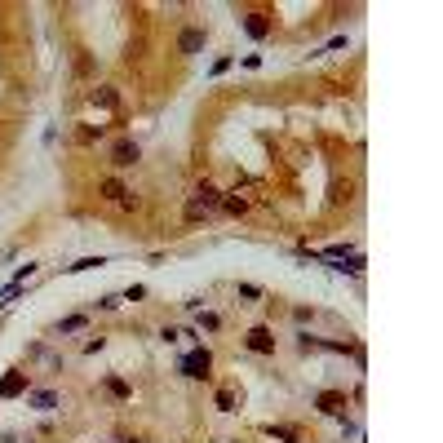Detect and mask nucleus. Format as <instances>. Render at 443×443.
Segmentation results:
<instances>
[{
    "label": "nucleus",
    "mask_w": 443,
    "mask_h": 443,
    "mask_svg": "<svg viewBox=\"0 0 443 443\" xmlns=\"http://www.w3.org/2000/svg\"><path fill=\"white\" fill-rule=\"evenodd\" d=\"M218 204H222V191L213 182H200L191 191V200H186V209H182V218L186 222H204V218H213L218 213Z\"/></svg>",
    "instance_id": "1"
},
{
    "label": "nucleus",
    "mask_w": 443,
    "mask_h": 443,
    "mask_svg": "<svg viewBox=\"0 0 443 443\" xmlns=\"http://www.w3.org/2000/svg\"><path fill=\"white\" fill-rule=\"evenodd\" d=\"M209 368H213V351H209V346H200V351H191L182 359V377H191V381H209V377H213Z\"/></svg>",
    "instance_id": "2"
},
{
    "label": "nucleus",
    "mask_w": 443,
    "mask_h": 443,
    "mask_svg": "<svg viewBox=\"0 0 443 443\" xmlns=\"http://www.w3.org/2000/svg\"><path fill=\"white\" fill-rule=\"evenodd\" d=\"M244 31H249L253 40H266V36L275 31V18H270L266 9H249V14H244Z\"/></svg>",
    "instance_id": "3"
},
{
    "label": "nucleus",
    "mask_w": 443,
    "mask_h": 443,
    "mask_svg": "<svg viewBox=\"0 0 443 443\" xmlns=\"http://www.w3.org/2000/svg\"><path fill=\"white\" fill-rule=\"evenodd\" d=\"M244 346H249L253 355H275V333H270L266 324H257V328L244 333Z\"/></svg>",
    "instance_id": "4"
},
{
    "label": "nucleus",
    "mask_w": 443,
    "mask_h": 443,
    "mask_svg": "<svg viewBox=\"0 0 443 443\" xmlns=\"http://www.w3.org/2000/svg\"><path fill=\"white\" fill-rule=\"evenodd\" d=\"M138 160H142V147H138L134 138H120V142L111 147V164L116 168H134Z\"/></svg>",
    "instance_id": "5"
},
{
    "label": "nucleus",
    "mask_w": 443,
    "mask_h": 443,
    "mask_svg": "<svg viewBox=\"0 0 443 443\" xmlns=\"http://www.w3.org/2000/svg\"><path fill=\"white\" fill-rule=\"evenodd\" d=\"M204 40H209V31H204V27H186V31L177 36V53H182V58H191V53L204 49Z\"/></svg>",
    "instance_id": "6"
},
{
    "label": "nucleus",
    "mask_w": 443,
    "mask_h": 443,
    "mask_svg": "<svg viewBox=\"0 0 443 443\" xmlns=\"http://www.w3.org/2000/svg\"><path fill=\"white\" fill-rule=\"evenodd\" d=\"M98 195H102L107 204H125V200H129V186L120 182V177H102V182H98Z\"/></svg>",
    "instance_id": "7"
},
{
    "label": "nucleus",
    "mask_w": 443,
    "mask_h": 443,
    "mask_svg": "<svg viewBox=\"0 0 443 443\" xmlns=\"http://www.w3.org/2000/svg\"><path fill=\"white\" fill-rule=\"evenodd\" d=\"M218 213H226V218H244V213H249V195H240V191H231V195H222V204H218Z\"/></svg>",
    "instance_id": "8"
},
{
    "label": "nucleus",
    "mask_w": 443,
    "mask_h": 443,
    "mask_svg": "<svg viewBox=\"0 0 443 443\" xmlns=\"http://www.w3.org/2000/svg\"><path fill=\"white\" fill-rule=\"evenodd\" d=\"M89 102H93V107H102V111H116V107H120V89H111V84H98V89L89 93Z\"/></svg>",
    "instance_id": "9"
},
{
    "label": "nucleus",
    "mask_w": 443,
    "mask_h": 443,
    "mask_svg": "<svg viewBox=\"0 0 443 443\" xmlns=\"http://www.w3.org/2000/svg\"><path fill=\"white\" fill-rule=\"evenodd\" d=\"M315 408L324 412V417H337V412L346 408V394H342V390H324V394L315 399Z\"/></svg>",
    "instance_id": "10"
},
{
    "label": "nucleus",
    "mask_w": 443,
    "mask_h": 443,
    "mask_svg": "<svg viewBox=\"0 0 443 443\" xmlns=\"http://www.w3.org/2000/svg\"><path fill=\"white\" fill-rule=\"evenodd\" d=\"M18 390H27V372H9L5 381H0V399H9V394H18Z\"/></svg>",
    "instance_id": "11"
},
{
    "label": "nucleus",
    "mask_w": 443,
    "mask_h": 443,
    "mask_svg": "<svg viewBox=\"0 0 443 443\" xmlns=\"http://www.w3.org/2000/svg\"><path fill=\"white\" fill-rule=\"evenodd\" d=\"M266 435L279 443H301V430H293V426H266Z\"/></svg>",
    "instance_id": "12"
},
{
    "label": "nucleus",
    "mask_w": 443,
    "mask_h": 443,
    "mask_svg": "<svg viewBox=\"0 0 443 443\" xmlns=\"http://www.w3.org/2000/svg\"><path fill=\"white\" fill-rule=\"evenodd\" d=\"M80 328H89V319H84V315H67V319H58L53 333H80Z\"/></svg>",
    "instance_id": "13"
},
{
    "label": "nucleus",
    "mask_w": 443,
    "mask_h": 443,
    "mask_svg": "<svg viewBox=\"0 0 443 443\" xmlns=\"http://www.w3.org/2000/svg\"><path fill=\"white\" fill-rule=\"evenodd\" d=\"M31 408H45V412H49V408H58V394H53V390H40V394H31Z\"/></svg>",
    "instance_id": "14"
},
{
    "label": "nucleus",
    "mask_w": 443,
    "mask_h": 443,
    "mask_svg": "<svg viewBox=\"0 0 443 443\" xmlns=\"http://www.w3.org/2000/svg\"><path fill=\"white\" fill-rule=\"evenodd\" d=\"M107 390L116 394V399H134V390H129V385L120 381V377H107Z\"/></svg>",
    "instance_id": "15"
},
{
    "label": "nucleus",
    "mask_w": 443,
    "mask_h": 443,
    "mask_svg": "<svg viewBox=\"0 0 443 443\" xmlns=\"http://www.w3.org/2000/svg\"><path fill=\"white\" fill-rule=\"evenodd\" d=\"M213 403H218L222 412H235V390H218V394H213Z\"/></svg>",
    "instance_id": "16"
},
{
    "label": "nucleus",
    "mask_w": 443,
    "mask_h": 443,
    "mask_svg": "<svg viewBox=\"0 0 443 443\" xmlns=\"http://www.w3.org/2000/svg\"><path fill=\"white\" fill-rule=\"evenodd\" d=\"M200 328H209V333H218V328H222V319L213 315V310H204V315H200Z\"/></svg>",
    "instance_id": "17"
},
{
    "label": "nucleus",
    "mask_w": 443,
    "mask_h": 443,
    "mask_svg": "<svg viewBox=\"0 0 443 443\" xmlns=\"http://www.w3.org/2000/svg\"><path fill=\"white\" fill-rule=\"evenodd\" d=\"M98 138H102V125H98V129H93V125L80 129V142H98Z\"/></svg>",
    "instance_id": "18"
},
{
    "label": "nucleus",
    "mask_w": 443,
    "mask_h": 443,
    "mask_svg": "<svg viewBox=\"0 0 443 443\" xmlns=\"http://www.w3.org/2000/svg\"><path fill=\"white\" fill-rule=\"evenodd\" d=\"M93 266H102V257H84V262H75V266H67V270H93Z\"/></svg>",
    "instance_id": "19"
},
{
    "label": "nucleus",
    "mask_w": 443,
    "mask_h": 443,
    "mask_svg": "<svg viewBox=\"0 0 443 443\" xmlns=\"http://www.w3.org/2000/svg\"><path fill=\"white\" fill-rule=\"evenodd\" d=\"M240 297H249V301H257V297H262V288H257V284H240Z\"/></svg>",
    "instance_id": "20"
}]
</instances>
